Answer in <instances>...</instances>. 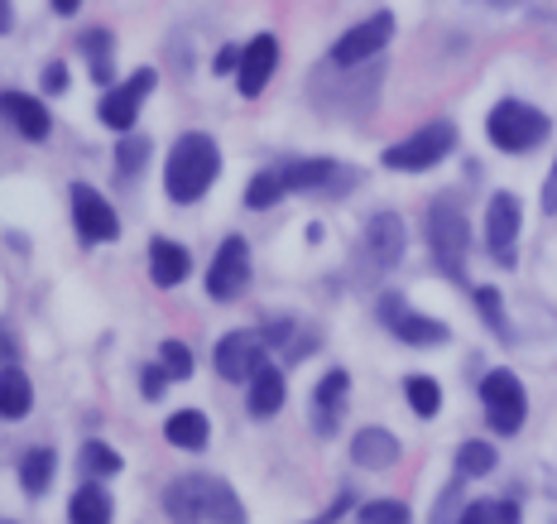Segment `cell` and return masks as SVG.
<instances>
[{"label":"cell","instance_id":"obj_35","mask_svg":"<svg viewBox=\"0 0 557 524\" xmlns=\"http://www.w3.org/2000/svg\"><path fill=\"white\" fill-rule=\"evenodd\" d=\"M457 500H461V486H447L443 500H437V510H433V524H461L457 520Z\"/></svg>","mask_w":557,"mask_h":524},{"label":"cell","instance_id":"obj_13","mask_svg":"<svg viewBox=\"0 0 557 524\" xmlns=\"http://www.w3.org/2000/svg\"><path fill=\"white\" fill-rule=\"evenodd\" d=\"M149 92H154V68H139L131 83H121V87L107 92V101H101V121H107L111 131H131Z\"/></svg>","mask_w":557,"mask_h":524},{"label":"cell","instance_id":"obj_39","mask_svg":"<svg viewBox=\"0 0 557 524\" xmlns=\"http://www.w3.org/2000/svg\"><path fill=\"white\" fill-rule=\"evenodd\" d=\"M543 212H557V173H548V188H543Z\"/></svg>","mask_w":557,"mask_h":524},{"label":"cell","instance_id":"obj_34","mask_svg":"<svg viewBox=\"0 0 557 524\" xmlns=\"http://www.w3.org/2000/svg\"><path fill=\"white\" fill-rule=\"evenodd\" d=\"M159 356H164V370L173 380H188L193 376V352L183 342H164V346H159Z\"/></svg>","mask_w":557,"mask_h":524},{"label":"cell","instance_id":"obj_31","mask_svg":"<svg viewBox=\"0 0 557 524\" xmlns=\"http://www.w3.org/2000/svg\"><path fill=\"white\" fill-rule=\"evenodd\" d=\"M356 524H409V505L404 500H370V505H361Z\"/></svg>","mask_w":557,"mask_h":524},{"label":"cell","instance_id":"obj_37","mask_svg":"<svg viewBox=\"0 0 557 524\" xmlns=\"http://www.w3.org/2000/svg\"><path fill=\"white\" fill-rule=\"evenodd\" d=\"M164 380H169L164 366H145V400H159V394H164Z\"/></svg>","mask_w":557,"mask_h":524},{"label":"cell","instance_id":"obj_11","mask_svg":"<svg viewBox=\"0 0 557 524\" xmlns=\"http://www.w3.org/2000/svg\"><path fill=\"white\" fill-rule=\"evenodd\" d=\"M356 183V173L336 159H294L284 169V188L288 193H346Z\"/></svg>","mask_w":557,"mask_h":524},{"label":"cell","instance_id":"obj_43","mask_svg":"<svg viewBox=\"0 0 557 524\" xmlns=\"http://www.w3.org/2000/svg\"><path fill=\"white\" fill-rule=\"evenodd\" d=\"M491 5H515V0H491Z\"/></svg>","mask_w":557,"mask_h":524},{"label":"cell","instance_id":"obj_7","mask_svg":"<svg viewBox=\"0 0 557 524\" xmlns=\"http://www.w3.org/2000/svg\"><path fill=\"white\" fill-rule=\"evenodd\" d=\"M389 39H394V15H389V10H375L370 20H361V25L346 29L342 39L332 44V63L336 68H361L366 58H375Z\"/></svg>","mask_w":557,"mask_h":524},{"label":"cell","instance_id":"obj_19","mask_svg":"<svg viewBox=\"0 0 557 524\" xmlns=\"http://www.w3.org/2000/svg\"><path fill=\"white\" fill-rule=\"evenodd\" d=\"M149 275H154L159 289H173L188 279V251L178 246V241H164L159 236L154 246H149Z\"/></svg>","mask_w":557,"mask_h":524},{"label":"cell","instance_id":"obj_5","mask_svg":"<svg viewBox=\"0 0 557 524\" xmlns=\"http://www.w3.org/2000/svg\"><path fill=\"white\" fill-rule=\"evenodd\" d=\"M457 145V125L451 121H437V125H423L418 135L399 139V145L385 149V169H404V173H423L433 164H443Z\"/></svg>","mask_w":557,"mask_h":524},{"label":"cell","instance_id":"obj_33","mask_svg":"<svg viewBox=\"0 0 557 524\" xmlns=\"http://www.w3.org/2000/svg\"><path fill=\"white\" fill-rule=\"evenodd\" d=\"M145 159H149V139H121V149H115V169L131 179V173H139L145 169Z\"/></svg>","mask_w":557,"mask_h":524},{"label":"cell","instance_id":"obj_2","mask_svg":"<svg viewBox=\"0 0 557 524\" xmlns=\"http://www.w3.org/2000/svg\"><path fill=\"white\" fill-rule=\"evenodd\" d=\"M216 173H222V149H216V139L202 131H188L169 155L164 193L173 203H197V197L216 183Z\"/></svg>","mask_w":557,"mask_h":524},{"label":"cell","instance_id":"obj_3","mask_svg":"<svg viewBox=\"0 0 557 524\" xmlns=\"http://www.w3.org/2000/svg\"><path fill=\"white\" fill-rule=\"evenodd\" d=\"M428 246H433L437 265H443L451 279L467 275L471 227H467V217H461V207H457V203H447V197H437V203L428 207Z\"/></svg>","mask_w":557,"mask_h":524},{"label":"cell","instance_id":"obj_9","mask_svg":"<svg viewBox=\"0 0 557 524\" xmlns=\"http://www.w3.org/2000/svg\"><path fill=\"white\" fill-rule=\"evenodd\" d=\"M73 221H77V236H83L87 246H107V241L121 236V217H115V207L97 188H87V183L73 188Z\"/></svg>","mask_w":557,"mask_h":524},{"label":"cell","instance_id":"obj_44","mask_svg":"<svg viewBox=\"0 0 557 524\" xmlns=\"http://www.w3.org/2000/svg\"><path fill=\"white\" fill-rule=\"evenodd\" d=\"M553 173H557V169H553Z\"/></svg>","mask_w":557,"mask_h":524},{"label":"cell","instance_id":"obj_6","mask_svg":"<svg viewBox=\"0 0 557 524\" xmlns=\"http://www.w3.org/2000/svg\"><path fill=\"white\" fill-rule=\"evenodd\" d=\"M481 400H485V418H491L495 434H519V424H524V414H529V400H524L519 376H509V370H491V376L481 380Z\"/></svg>","mask_w":557,"mask_h":524},{"label":"cell","instance_id":"obj_15","mask_svg":"<svg viewBox=\"0 0 557 524\" xmlns=\"http://www.w3.org/2000/svg\"><path fill=\"white\" fill-rule=\"evenodd\" d=\"M260 342L264 337H255V332H226L222 346H216V370H222L226 380H255L264 366Z\"/></svg>","mask_w":557,"mask_h":524},{"label":"cell","instance_id":"obj_14","mask_svg":"<svg viewBox=\"0 0 557 524\" xmlns=\"http://www.w3.org/2000/svg\"><path fill=\"white\" fill-rule=\"evenodd\" d=\"M515 236H519V197L515 193H495L491 207H485V246L500 265L515 260Z\"/></svg>","mask_w":557,"mask_h":524},{"label":"cell","instance_id":"obj_17","mask_svg":"<svg viewBox=\"0 0 557 524\" xmlns=\"http://www.w3.org/2000/svg\"><path fill=\"white\" fill-rule=\"evenodd\" d=\"M274 63H278L274 34H260V39H250V49L240 53V73H236L240 97H260L264 83H270V73H274Z\"/></svg>","mask_w":557,"mask_h":524},{"label":"cell","instance_id":"obj_42","mask_svg":"<svg viewBox=\"0 0 557 524\" xmlns=\"http://www.w3.org/2000/svg\"><path fill=\"white\" fill-rule=\"evenodd\" d=\"M77 5H83V0H53V10H58V15H73Z\"/></svg>","mask_w":557,"mask_h":524},{"label":"cell","instance_id":"obj_4","mask_svg":"<svg viewBox=\"0 0 557 524\" xmlns=\"http://www.w3.org/2000/svg\"><path fill=\"white\" fill-rule=\"evenodd\" d=\"M485 131L505 155H529V149H539L548 139V115L533 111L529 101H500L491 111V121H485Z\"/></svg>","mask_w":557,"mask_h":524},{"label":"cell","instance_id":"obj_26","mask_svg":"<svg viewBox=\"0 0 557 524\" xmlns=\"http://www.w3.org/2000/svg\"><path fill=\"white\" fill-rule=\"evenodd\" d=\"M284 173H274V169H260L250 179V188H246V207H255V212H264V207H274L278 197H284Z\"/></svg>","mask_w":557,"mask_h":524},{"label":"cell","instance_id":"obj_36","mask_svg":"<svg viewBox=\"0 0 557 524\" xmlns=\"http://www.w3.org/2000/svg\"><path fill=\"white\" fill-rule=\"evenodd\" d=\"M44 92H49V97L67 92V68H63V63H49V68H44Z\"/></svg>","mask_w":557,"mask_h":524},{"label":"cell","instance_id":"obj_30","mask_svg":"<svg viewBox=\"0 0 557 524\" xmlns=\"http://www.w3.org/2000/svg\"><path fill=\"white\" fill-rule=\"evenodd\" d=\"M495 467V448L491 442H461V452H457V472L461 476H485Z\"/></svg>","mask_w":557,"mask_h":524},{"label":"cell","instance_id":"obj_25","mask_svg":"<svg viewBox=\"0 0 557 524\" xmlns=\"http://www.w3.org/2000/svg\"><path fill=\"white\" fill-rule=\"evenodd\" d=\"M67 520L73 524H111V496L101 486H83L67 505Z\"/></svg>","mask_w":557,"mask_h":524},{"label":"cell","instance_id":"obj_20","mask_svg":"<svg viewBox=\"0 0 557 524\" xmlns=\"http://www.w3.org/2000/svg\"><path fill=\"white\" fill-rule=\"evenodd\" d=\"M5 115L20 125L25 139H49V111H44V101L25 97V92H5Z\"/></svg>","mask_w":557,"mask_h":524},{"label":"cell","instance_id":"obj_40","mask_svg":"<svg viewBox=\"0 0 557 524\" xmlns=\"http://www.w3.org/2000/svg\"><path fill=\"white\" fill-rule=\"evenodd\" d=\"M0 29H15V10H10V0H0Z\"/></svg>","mask_w":557,"mask_h":524},{"label":"cell","instance_id":"obj_18","mask_svg":"<svg viewBox=\"0 0 557 524\" xmlns=\"http://www.w3.org/2000/svg\"><path fill=\"white\" fill-rule=\"evenodd\" d=\"M351 462L366 472H389L399 462V438L389 428H361L351 442Z\"/></svg>","mask_w":557,"mask_h":524},{"label":"cell","instance_id":"obj_12","mask_svg":"<svg viewBox=\"0 0 557 524\" xmlns=\"http://www.w3.org/2000/svg\"><path fill=\"white\" fill-rule=\"evenodd\" d=\"M404 246H409V231H404V221L394 217V212H375L366 221V231H361V255L375 270H389V265H399V255Z\"/></svg>","mask_w":557,"mask_h":524},{"label":"cell","instance_id":"obj_8","mask_svg":"<svg viewBox=\"0 0 557 524\" xmlns=\"http://www.w3.org/2000/svg\"><path fill=\"white\" fill-rule=\"evenodd\" d=\"M246 284H250V246L240 236H226L212 270H207V294H212L216 304H231V298L246 294Z\"/></svg>","mask_w":557,"mask_h":524},{"label":"cell","instance_id":"obj_32","mask_svg":"<svg viewBox=\"0 0 557 524\" xmlns=\"http://www.w3.org/2000/svg\"><path fill=\"white\" fill-rule=\"evenodd\" d=\"M83 467L91 476H115V472H121V458H115L107 442H87V448H83Z\"/></svg>","mask_w":557,"mask_h":524},{"label":"cell","instance_id":"obj_24","mask_svg":"<svg viewBox=\"0 0 557 524\" xmlns=\"http://www.w3.org/2000/svg\"><path fill=\"white\" fill-rule=\"evenodd\" d=\"M53 467H58L53 448H29V452H20V486H25L29 496H39L44 486L53 482Z\"/></svg>","mask_w":557,"mask_h":524},{"label":"cell","instance_id":"obj_23","mask_svg":"<svg viewBox=\"0 0 557 524\" xmlns=\"http://www.w3.org/2000/svg\"><path fill=\"white\" fill-rule=\"evenodd\" d=\"M207 414L202 410H178V414H169V424H164V438L173 442V448H188V452H197V448H207Z\"/></svg>","mask_w":557,"mask_h":524},{"label":"cell","instance_id":"obj_16","mask_svg":"<svg viewBox=\"0 0 557 524\" xmlns=\"http://www.w3.org/2000/svg\"><path fill=\"white\" fill-rule=\"evenodd\" d=\"M346 390H351V376L346 370H327V376L318 380V390H312V428L318 434H336V424H342L346 414Z\"/></svg>","mask_w":557,"mask_h":524},{"label":"cell","instance_id":"obj_28","mask_svg":"<svg viewBox=\"0 0 557 524\" xmlns=\"http://www.w3.org/2000/svg\"><path fill=\"white\" fill-rule=\"evenodd\" d=\"M409 404H413V414L418 418H433L437 410H443V390H437V380H428V376H409Z\"/></svg>","mask_w":557,"mask_h":524},{"label":"cell","instance_id":"obj_38","mask_svg":"<svg viewBox=\"0 0 557 524\" xmlns=\"http://www.w3.org/2000/svg\"><path fill=\"white\" fill-rule=\"evenodd\" d=\"M240 53H246V49H231V44H226V49H222V53H216L212 73H240Z\"/></svg>","mask_w":557,"mask_h":524},{"label":"cell","instance_id":"obj_27","mask_svg":"<svg viewBox=\"0 0 557 524\" xmlns=\"http://www.w3.org/2000/svg\"><path fill=\"white\" fill-rule=\"evenodd\" d=\"M461 524H519V500H481L461 510Z\"/></svg>","mask_w":557,"mask_h":524},{"label":"cell","instance_id":"obj_1","mask_svg":"<svg viewBox=\"0 0 557 524\" xmlns=\"http://www.w3.org/2000/svg\"><path fill=\"white\" fill-rule=\"evenodd\" d=\"M164 510L178 524H246V505L222 476H178V482H169Z\"/></svg>","mask_w":557,"mask_h":524},{"label":"cell","instance_id":"obj_10","mask_svg":"<svg viewBox=\"0 0 557 524\" xmlns=\"http://www.w3.org/2000/svg\"><path fill=\"white\" fill-rule=\"evenodd\" d=\"M380 318H385L389 328H394V337H399V342H409V346H443L447 337H451L447 322L413 313L399 294H385V304H380Z\"/></svg>","mask_w":557,"mask_h":524},{"label":"cell","instance_id":"obj_21","mask_svg":"<svg viewBox=\"0 0 557 524\" xmlns=\"http://www.w3.org/2000/svg\"><path fill=\"white\" fill-rule=\"evenodd\" d=\"M29 404H34L29 376L20 370V361H5V370H0V414H5V418H25Z\"/></svg>","mask_w":557,"mask_h":524},{"label":"cell","instance_id":"obj_29","mask_svg":"<svg viewBox=\"0 0 557 524\" xmlns=\"http://www.w3.org/2000/svg\"><path fill=\"white\" fill-rule=\"evenodd\" d=\"M475 313H481L485 322H491V332L500 337V342H509V318H505V304H500V289H475Z\"/></svg>","mask_w":557,"mask_h":524},{"label":"cell","instance_id":"obj_41","mask_svg":"<svg viewBox=\"0 0 557 524\" xmlns=\"http://www.w3.org/2000/svg\"><path fill=\"white\" fill-rule=\"evenodd\" d=\"M342 510H346V496H342V500H336V505H332V510H327V515H322V520H312V524H332L336 515H342Z\"/></svg>","mask_w":557,"mask_h":524},{"label":"cell","instance_id":"obj_22","mask_svg":"<svg viewBox=\"0 0 557 524\" xmlns=\"http://www.w3.org/2000/svg\"><path fill=\"white\" fill-rule=\"evenodd\" d=\"M284 410V370L260 366V376L250 380V414L255 418H270Z\"/></svg>","mask_w":557,"mask_h":524}]
</instances>
